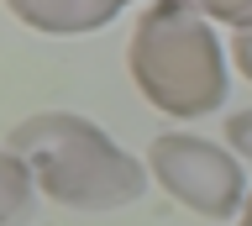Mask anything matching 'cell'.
<instances>
[{"instance_id": "3957f363", "label": "cell", "mask_w": 252, "mask_h": 226, "mask_svg": "<svg viewBox=\"0 0 252 226\" xmlns=\"http://www.w3.org/2000/svg\"><path fill=\"white\" fill-rule=\"evenodd\" d=\"M147 174L205 221H231L247 205V174L231 147L194 131H158L147 147Z\"/></svg>"}, {"instance_id": "7a4b0ae2", "label": "cell", "mask_w": 252, "mask_h": 226, "mask_svg": "<svg viewBox=\"0 0 252 226\" xmlns=\"http://www.w3.org/2000/svg\"><path fill=\"white\" fill-rule=\"evenodd\" d=\"M126 68L137 79L142 100L173 121H194L226 105V48H220L210 16H200L189 0H147Z\"/></svg>"}, {"instance_id": "52a82bcc", "label": "cell", "mask_w": 252, "mask_h": 226, "mask_svg": "<svg viewBox=\"0 0 252 226\" xmlns=\"http://www.w3.org/2000/svg\"><path fill=\"white\" fill-rule=\"evenodd\" d=\"M226 147H231L236 158H247V163H252V111L226 116Z\"/></svg>"}, {"instance_id": "ba28073f", "label": "cell", "mask_w": 252, "mask_h": 226, "mask_svg": "<svg viewBox=\"0 0 252 226\" xmlns=\"http://www.w3.org/2000/svg\"><path fill=\"white\" fill-rule=\"evenodd\" d=\"M231 58H236V68L252 79V16L242 21V27H231Z\"/></svg>"}, {"instance_id": "277c9868", "label": "cell", "mask_w": 252, "mask_h": 226, "mask_svg": "<svg viewBox=\"0 0 252 226\" xmlns=\"http://www.w3.org/2000/svg\"><path fill=\"white\" fill-rule=\"evenodd\" d=\"M121 5L131 0H5L21 27L32 32H47V37H84V32H100L121 16Z\"/></svg>"}, {"instance_id": "6da1fadb", "label": "cell", "mask_w": 252, "mask_h": 226, "mask_svg": "<svg viewBox=\"0 0 252 226\" xmlns=\"http://www.w3.org/2000/svg\"><path fill=\"white\" fill-rule=\"evenodd\" d=\"M5 147L27 158L37 190L68 210H121L147 190V163L74 111H37L16 121Z\"/></svg>"}, {"instance_id": "5b68a950", "label": "cell", "mask_w": 252, "mask_h": 226, "mask_svg": "<svg viewBox=\"0 0 252 226\" xmlns=\"http://www.w3.org/2000/svg\"><path fill=\"white\" fill-rule=\"evenodd\" d=\"M37 194L42 190H37V174L27 168V158L0 147V226H21L37 205Z\"/></svg>"}, {"instance_id": "8992f818", "label": "cell", "mask_w": 252, "mask_h": 226, "mask_svg": "<svg viewBox=\"0 0 252 226\" xmlns=\"http://www.w3.org/2000/svg\"><path fill=\"white\" fill-rule=\"evenodd\" d=\"M189 5L210 21H226V27H242L252 16V0H189Z\"/></svg>"}, {"instance_id": "9c48e42d", "label": "cell", "mask_w": 252, "mask_h": 226, "mask_svg": "<svg viewBox=\"0 0 252 226\" xmlns=\"http://www.w3.org/2000/svg\"><path fill=\"white\" fill-rule=\"evenodd\" d=\"M236 226H252V190H247V205H242V216H236Z\"/></svg>"}]
</instances>
